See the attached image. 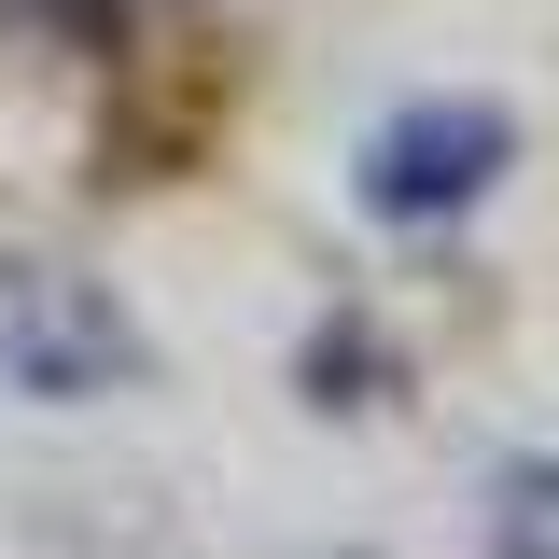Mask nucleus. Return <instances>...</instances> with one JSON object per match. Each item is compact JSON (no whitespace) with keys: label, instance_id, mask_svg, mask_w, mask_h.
<instances>
[{"label":"nucleus","instance_id":"obj_1","mask_svg":"<svg viewBox=\"0 0 559 559\" xmlns=\"http://www.w3.org/2000/svg\"><path fill=\"white\" fill-rule=\"evenodd\" d=\"M503 168H518V112L503 98H406V112L364 127L349 197L378 224H462L476 197H503Z\"/></svg>","mask_w":559,"mask_h":559},{"label":"nucleus","instance_id":"obj_2","mask_svg":"<svg viewBox=\"0 0 559 559\" xmlns=\"http://www.w3.org/2000/svg\"><path fill=\"white\" fill-rule=\"evenodd\" d=\"M140 364H154V349H140V322L98 280L0 252V392H28V406H98V392H127Z\"/></svg>","mask_w":559,"mask_h":559},{"label":"nucleus","instance_id":"obj_3","mask_svg":"<svg viewBox=\"0 0 559 559\" xmlns=\"http://www.w3.org/2000/svg\"><path fill=\"white\" fill-rule=\"evenodd\" d=\"M476 532H489V559H559V462H546V448L489 476V503H476Z\"/></svg>","mask_w":559,"mask_h":559}]
</instances>
